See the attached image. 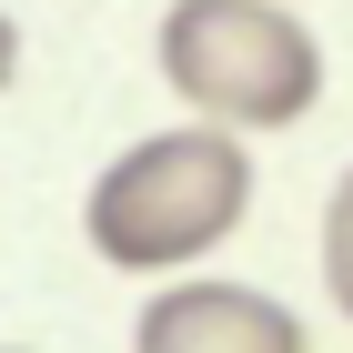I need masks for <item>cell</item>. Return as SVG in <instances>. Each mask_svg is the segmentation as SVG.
I'll use <instances>...</instances> for the list:
<instances>
[{"mask_svg":"<svg viewBox=\"0 0 353 353\" xmlns=\"http://www.w3.org/2000/svg\"><path fill=\"white\" fill-rule=\"evenodd\" d=\"M243 222H252V152H243V132H222V121H182V132L132 141V152L91 182V202H81L91 252H101L111 272H141V283L192 272L202 252L232 243Z\"/></svg>","mask_w":353,"mask_h":353,"instance_id":"1","label":"cell"},{"mask_svg":"<svg viewBox=\"0 0 353 353\" xmlns=\"http://www.w3.org/2000/svg\"><path fill=\"white\" fill-rule=\"evenodd\" d=\"M152 61L172 101L222 132H293L323 101V41L283 0H172Z\"/></svg>","mask_w":353,"mask_h":353,"instance_id":"2","label":"cell"},{"mask_svg":"<svg viewBox=\"0 0 353 353\" xmlns=\"http://www.w3.org/2000/svg\"><path fill=\"white\" fill-rule=\"evenodd\" d=\"M132 353H313V333L252 283H162L132 323Z\"/></svg>","mask_w":353,"mask_h":353,"instance_id":"3","label":"cell"},{"mask_svg":"<svg viewBox=\"0 0 353 353\" xmlns=\"http://www.w3.org/2000/svg\"><path fill=\"white\" fill-rule=\"evenodd\" d=\"M323 293L353 323V162H343V182H333V202H323Z\"/></svg>","mask_w":353,"mask_h":353,"instance_id":"4","label":"cell"},{"mask_svg":"<svg viewBox=\"0 0 353 353\" xmlns=\"http://www.w3.org/2000/svg\"><path fill=\"white\" fill-rule=\"evenodd\" d=\"M21 81V21H10V10H0V91Z\"/></svg>","mask_w":353,"mask_h":353,"instance_id":"5","label":"cell"},{"mask_svg":"<svg viewBox=\"0 0 353 353\" xmlns=\"http://www.w3.org/2000/svg\"><path fill=\"white\" fill-rule=\"evenodd\" d=\"M10 353H21V343H10Z\"/></svg>","mask_w":353,"mask_h":353,"instance_id":"6","label":"cell"}]
</instances>
